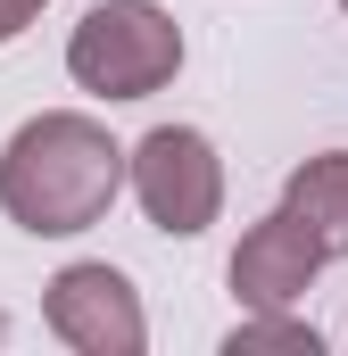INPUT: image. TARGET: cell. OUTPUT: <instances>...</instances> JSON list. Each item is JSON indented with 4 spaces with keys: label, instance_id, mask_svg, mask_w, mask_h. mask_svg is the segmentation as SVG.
Masks as SVG:
<instances>
[{
    "label": "cell",
    "instance_id": "8992f818",
    "mask_svg": "<svg viewBox=\"0 0 348 356\" xmlns=\"http://www.w3.org/2000/svg\"><path fill=\"white\" fill-rule=\"evenodd\" d=\"M282 207H290V216H307V232H315L332 257H348V149H324V158L290 166Z\"/></svg>",
    "mask_w": 348,
    "mask_h": 356
},
{
    "label": "cell",
    "instance_id": "9c48e42d",
    "mask_svg": "<svg viewBox=\"0 0 348 356\" xmlns=\"http://www.w3.org/2000/svg\"><path fill=\"white\" fill-rule=\"evenodd\" d=\"M0 340H8V315H0Z\"/></svg>",
    "mask_w": 348,
    "mask_h": 356
},
{
    "label": "cell",
    "instance_id": "277c9868",
    "mask_svg": "<svg viewBox=\"0 0 348 356\" xmlns=\"http://www.w3.org/2000/svg\"><path fill=\"white\" fill-rule=\"evenodd\" d=\"M42 323H50L75 356H141V348H150L141 290H133V273H116L108 257H75V266L50 273Z\"/></svg>",
    "mask_w": 348,
    "mask_h": 356
},
{
    "label": "cell",
    "instance_id": "6da1fadb",
    "mask_svg": "<svg viewBox=\"0 0 348 356\" xmlns=\"http://www.w3.org/2000/svg\"><path fill=\"white\" fill-rule=\"evenodd\" d=\"M116 191H133V149L84 108H42L0 149V216L33 241H75L108 224Z\"/></svg>",
    "mask_w": 348,
    "mask_h": 356
},
{
    "label": "cell",
    "instance_id": "ba28073f",
    "mask_svg": "<svg viewBox=\"0 0 348 356\" xmlns=\"http://www.w3.org/2000/svg\"><path fill=\"white\" fill-rule=\"evenodd\" d=\"M42 8H50V0H0V50H8V42H17V33L42 17Z\"/></svg>",
    "mask_w": 348,
    "mask_h": 356
},
{
    "label": "cell",
    "instance_id": "7a4b0ae2",
    "mask_svg": "<svg viewBox=\"0 0 348 356\" xmlns=\"http://www.w3.org/2000/svg\"><path fill=\"white\" fill-rule=\"evenodd\" d=\"M67 75L91 99H150L182 75V25L158 0H100L67 33Z\"/></svg>",
    "mask_w": 348,
    "mask_h": 356
},
{
    "label": "cell",
    "instance_id": "52a82bcc",
    "mask_svg": "<svg viewBox=\"0 0 348 356\" xmlns=\"http://www.w3.org/2000/svg\"><path fill=\"white\" fill-rule=\"evenodd\" d=\"M258 348H274V356H324V332L299 323L290 307H249V315L224 332V356H258Z\"/></svg>",
    "mask_w": 348,
    "mask_h": 356
},
{
    "label": "cell",
    "instance_id": "5b68a950",
    "mask_svg": "<svg viewBox=\"0 0 348 356\" xmlns=\"http://www.w3.org/2000/svg\"><path fill=\"white\" fill-rule=\"evenodd\" d=\"M324 266H332V249L307 232V216L274 207V216H258V224L241 232L224 282H232L241 307H299V298L315 290V273H324Z\"/></svg>",
    "mask_w": 348,
    "mask_h": 356
},
{
    "label": "cell",
    "instance_id": "3957f363",
    "mask_svg": "<svg viewBox=\"0 0 348 356\" xmlns=\"http://www.w3.org/2000/svg\"><path fill=\"white\" fill-rule=\"evenodd\" d=\"M133 199L150 216V232L199 241L224 216V158L199 124H150L133 141Z\"/></svg>",
    "mask_w": 348,
    "mask_h": 356
},
{
    "label": "cell",
    "instance_id": "30bf717a",
    "mask_svg": "<svg viewBox=\"0 0 348 356\" xmlns=\"http://www.w3.org/2000/svg\"><path fill=\"white\" fill-rule=\"evenodd\" d=\"M340 8H348V0H340Z\"/></svg>",
    "mask_w": 348,
    "mask_h": 356
}]
</instances>
